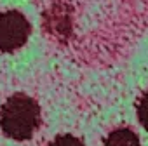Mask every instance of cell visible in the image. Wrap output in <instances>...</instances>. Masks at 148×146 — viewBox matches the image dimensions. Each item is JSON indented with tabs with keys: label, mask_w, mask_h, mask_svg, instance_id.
<instances>
[{
	"label": "cell",
	"mask_w": 148,
	"mask_h": 146,
	"mask_svg": "<svg viewBox=\"0 0 148 146\" xmlns=\"http://www.w3.org/2000/svg\"><path fill=\"white\" fill-rule=\"evenodd\" d=\"M103 146H141V144H139V137L134 130H131L127 127H120L108 134Z\"/></svg>",
	"instance_id": "3957f363"
},
{
	"label": "cell",
	"mask_w": 148,
	"mask_h": 146,
	"mask_svg": "<svg viewBox=\"0 0 148 146\" xmlns=\"http://www.w3.org/2000/svg\"><path fill=\"white\" fill-rule=\"evenodd\" d=\"M40 125V106L26 94H12L0 110V127L16 141L30 139Z\"/></svg>",
	"instance_id": "6da1fadb"
},
{
	"label": "cell",
	"mask_w": 148,
	"mask_h": 146,
	"mask_svg": "<svg viewBox=\"0 0 148 146\" xmlns=\"http://www.w3.org/2000/svg\"><path fill=\"white\" fill-rule=\"evenodd\" d=\"M138 118H139L141 125L148 130V91L138 101Z\"/></svg>",
	"instance_id": "277c9868"
},
{
	"label": "cell",
	"mask_w": 148,
	"mask_h": 146,
	"mask_svg": "<svg viewBox=\"0 0 148 146\" xmlns=\"http://www.w3.org/2000/svg\"><path fill=\"white\" fill-rule=\"evenodd\" d=\"M49 146H84V143L71 134H61L56 139H52L49 143Z\"/></svg>",
	"instance_id": "5b68a950"
},
{
	"label": "cell",
	"mask_w": 148,
	"mask_h": 146,
	"mask_svg": "<svg viewBox=\"0 0 148 146\" xmlns=\"http://www.w3.org/2000/svg\"><path fill=\"white\" fill-rule=\"evenodd\" d=\"M30 37V23L19 11L0 14V50L12 52L26 44Z\"/></svg>",
	"instance_id": "7a4b0ae2"
}]
</instances>
